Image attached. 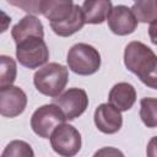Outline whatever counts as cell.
Masks as SVG:
<instances>
[{"mask_svg":"<svg viewBox=\"0 0 157 157\" xmlns=\"http://www.w3.org/2000/svg\"><path fill=\"white\" fill-rule=\"evenodd\" d=\"M124 64L146 86L157 90V55L146 44L134 40L125 47Z\"/></svg>","mask_w":157,"mask_h":157,"instance_id":"6da1fadb","label":"cell"},{"mask_svg":"<svg viewBox=\"0 0 157 157\" xmlns=\"http://www.w3.org/2000/svg\"><path fill=\"white\" fill-rule=\"evenodd\" d=\"M69 80L67 69L58 63H49L36 71L33 83L38 92L48 97H58L64 91Z\"/></svg>","mask_w":157,"mask_h":157,"instance_id":"7a4b0ae2","label":"cell"},{"mask_svg":"<svg viewBox=\"0 0 157 157\" xmlns=\"http://www.w3.org/2000/svg\"><path fill=\"white\" fill-rule=\"evenodd\" d=\"M66 61L72 72L88 76L97 72L101 67V54L90 44L77 43L69 49Z\"/></svg>","mask_w":157,"mask_h":157,"instance_id":"3957f363","label":"cell"},{"mask_svg":"<svg viewBox=\"0 0 157 157\" xmlns=\"http://www.w3.org/2000/svg\"><path fill=\"white\" fill-rule=\"evenodd\" d=\"M65 115L55 104H44L34 110L31 118V128L39 137L49 139L53 132L65 124Z\"/></svg>","mask_w":157,"mask_h":157,"instance_id":"277c9868","label":"cell"},{"mask_svg":"<svg viewBox=\"0 0 157 157\" xmlns=\"http://www.w3.org/2000/svg\"><path fill=\"white\" fill-rule=\"evenodd\" d=\"M16 58L28 69H37L49 59V49L42 38L33 37L16 44Z\"/></svg>","mask_w":157,"mask_h":157,"instance_id":"5b68a950","label":"cell"},{"mask_svg":"<svg viewBox=\"0 0 157 157\" xmlns=\"http://www.w3.org/2000/svg\"><path fill=\"white\" fill-rule=\"evenodd\" d=\"M81 135L70 124L59 126L50 137V145L55 153L61 157H74L81 150Z\"/></svg>","mask_w":157,"mask_h":157,"instance_id":"8992f818","label":"cell"},{"mask_svg":"<svg viewBox=\"0 0 157 157\" xmlns=\"http://www.w3.org/2000/svg\"><path fill=\"white\" fill-rule=\"evenodd\" d=\"M53 104L58 105L67 120H74L82 115L88 107V97L82 88H69L53 98Z\"/></svg>","mask_w":157,"mask_h":157,"instance_id":"52a82bcc","label":"cell"},{"mask_svg":"<svg viewBox=\"0 0 157 157\" xmlns=\"http://www.w3.org/2000/svg\"><path fill=\"white\" fill-rule=\"evenodd\" d=\"M27 105L25 91L17 86L0 90V113L6 118H15L23 113Z\"/></svg>","mask_w":157,"mask_h":157,"instance_id":"ba28073f","label":"cell"},{"mask_svg":"<svg viewBox=\"0 0 157 157\" xmlns=\"http://www.w3.org/2000/svg\"><path fill=\"white\" fill-rule=\"evenodd\" d=\"M109 29L118 36H126L132 33L137 27V20L131 9L124 5L113 6L107 17Z\"/></svg>","mask_w":157,"mask_h":157,"instance_id":"9c48e42d","label":"cell"},{"mask_svg":"<svg viewBox=\"0 0 157 157\" xmlns=\"http://www.w3.org/2000/svg\"><path fill=\"white\" fill-rule=\"evenodd\" d=\"M94 124L104 134H115L123 125V117L120 110L112 104L102 103L94 110Z\"/></svg>","mask_w":157,"mask_h":157,"instance_id":"30bf717a","label":"cell"},{"mask_svg":"<svg viewBox=\"0 0 157 157\" xmlns=\"http://www.w3.org/2000/svg\"><path fill=\"white\" fill-rule=\"evenodd\" d=\"M11 36L16 44L33 37L44 38V28L40 20L33 15H26L18 23H16L11 29Z\"/></svg>","mask_w":157,"mask_h":157,"instance_id":"8fae6325","label":"cell"},{"mask_svg":"<svg viewBox=\"0 0 157 157\" xmlns=\"http://www.w3.org/2000/svg\"><path fill=\"white\" fill-rule=\"evenodd\" d=\"M109 104L115 107L120 112H126L132 108L136 101V91L132 85L128 82L115 83L108 96Z\"/></svg>","mask_w":157,"mask_h":157,"instance_id":"7c38bea8","label":"cell"},{"mask_svg":"<svg viewBox=\"0 0 157 157\" xmlns=\"http://www.w3.org/2000/svg\"><path fill=\"white\" fill-rule=\"evenodd\" d=\"M85 23L86 22L83 18L82 7L75 4L72 12L66 18H64L63 21H59V22L50 23V27L55 34H58L60 37H69V36L76 33L77 31H80Z\"/></svg>","mask_w":157,"mask_h":157,"instance_id":"4fadbf2b","label":"cell"},{"mask_svg":"<svg viewBox=\"0 0 157 157\" xmlns=\"http://www.w3.org/2000/svg\"><path fill=\"white\" fill-rule=\"evenodd\" d=\"M81 7L86 23L99 25L107 20L113 5L108 0H88L85 1Z\"/></svg>","mask_w":157,"mask_h":157,"instance_id":"5bb4252c","label":"cell"},{"mask_svg":"<svg viewBox=\"0 0 157 157\" xmlns=\"http://www.w3.org/2000/svg\"><path fill=\"white\" fill-rule=\"evenodd\" d=\"M74 6L75 4L71 0H42V15H44L50 23L59 22L72 12Z\"/></svg>","mask_w":157,"mask_h":157,"instance_id":"9a60e30c","label":"cell"},{"mask_svg":"<svg viewBox=\"0 0 157 157\" xmlns=\"http://www.w3.org/2000/svg\"><path fill=\"white\" fill-rule=\"evenodd\" d=\"M132 13L137 22L153 23L157 21V0H141L132 5Z\"/></svg>","mask_w":157,"mask_h":157,"instance_id":"2e32d148","label":"cell"},{"mask_svg":"<svg viewBox=\"0 0 157 157\" xmlns=\"http://www.w3.org/2000/svg\"><path fill=\"white\" fill-rule=\"evenodd\" d=\"M17 66L12 58L7 55L0 56V90L11 87L16 80Z\"/></svg>","mask_w":157,"mask_h":157,"instance_id":"e0dca14e","label":"cell"},{"mask_svg":"<svg viewBox=\"0 0 157 157\" xmlns=\"http://www.w3.org/2000/svg\"><path fill=\"white\" fill-rule=\"evenodd\" d=\"M140 118L147 128H157V98L145 97L141 99Z\"/></svg>","mask_w":157,"mask_h":157,"instance_id":"ac0fdd59","label":"cell"},{"mask_svg":"<svg viewBox=\"0 0 157 157\" xmlns=\"http://www.w3.org/2000/svg\"><path fill=\"white\" fill-rule=\"evenodd\" d=\"M1 157H34V152L29 144L22 140H13L2 151Z\"/></svg>","mask_w":157,"mask_h":157,"instance_id":"d6986e66","label":"cell"},{"mask_svg":"<svg viewBox=\"0 0 157 157\" xmlns=\"http://www.w3.org/2000/svg\"><path fill=\"white\" fill-rule=\"evenodd\" d=\"M9 4L23 9L29 15L42 13V0L40 1H9Z\"/></svg>","mask_w":157,"mask_h":157,"instance_id":"ffe728a7","label":"cell"},{"mask_svg":"<svg viewBox=\"0 0 157 157\" xmlns=\"http://www.w3.org/2000/svg\"><path fill=\"white\" fill-rule=\"evenodd\" d=\"M93 157H125V156L120 150L107 146V147H102L98 151H96Z\"/></svg>","mask_w":157,"mask_h":157,"instance_id":"44dd1931","label":"cell"},{"mask_svg":"<svg viewBox=\"0 0 157 157\" xmlns=\"http://www.w3.org/2000/svg\"><path fill=\"white\" fill-rule=\"evenodd\" d=\"M146 156L147 157H157V136L152 137L146 147Z\"/></svg>","mask_w":157,"mask_h":157,"instance_id":"7402d4cb","label":"cell"},{"mask_svg":"<svg viewBox=\"0 0 157 157\" xmlns=\"http://www.w3.org/2000/svg\"><path fill=\"white\" fill-rule=\"evenodd\" d=\"M148 36H150L151 42L157 45V21L150 25V27H148Z\"/></svg>","mask_w":157,"mask_h":157,"instance_id":"603a6c76","label":"cell"}]
</instances>
